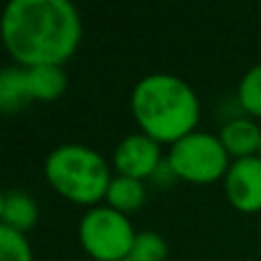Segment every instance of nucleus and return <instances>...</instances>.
I'll use <instances>...</instances> for the list:
<instances>
[{
    "instance_id": "17",
    "label": "nucleus",
    "mask_w": 261,
    "mask_h": 261,
    "mask_svg": "<svg viewBox=\"0 0 261 261\" xmlns=\"http://www.w3.org/2000/svg\"><path fill=\"white\" fill-rule=\"evenodd\" d=\"M259 156H261V151H259Z\"/></svg>"
},
{
    "instance_id": "15",
    "label": "nucleus",
    "mask_w": 261,
    "mask_h": 261,
    "mask_svg": "<svg viewBox=\"0 0 261 261\" xmlns=\"http://www.w3.org/2000/svg\"><path fill=\"white\" fill-rule=\"evenodd\" d=\"M0 261H32V250L21 231L0 227Z\"/></svg>"
},
{
    "instance_id": "1",
    "label": "nucleus",
    "mask_w": 261,
    "mask_h": 261,
    "mask_svg": "<svg viewBox=\"0 0 261 261\" xmlns=\"http://www.w3.org/2000/svg\"><path fill=\"white\" fill-rule=\"evenodd\" d=\"M5 48L18 67H62L83 39L81 14L67 0H12L0 21Z\"/></svg>"
},
{
    "instance_id": "14",
    "label": "nucleus",
    "mask_w": 261,
    "mask_h": 261,
    "mask_svg": "<svg viewBox=\"0 0 261 261\" xmlns=\"http://www.w3.org/2000/svg\"><path fill=\"white\" fill-rule=\"evenodd\" d=\"M167 257V245L165 239L156 231H142L135 239V245L130 250V257L133 261H165Z\"/></svg>"
},
{
    "instance_id": "2",
    "label": "nucleus",
    "mask_w": 261,
    "mask_h": 261,
    "mask_svg": "<svg viewBox=\"0 0 261 261\" xmlns=\"http://www.w3.org/2000/svg\"><path fill=\"white\" fill-rule=\"evenodd\" d=\"M130 110L144 135L158 144H174L195 133L199 124V99L195 90L172 73H149L130 94Z\"/></svg>"
},
{
    "instance_id": "4",
    "label": "nucleus",
    "mask_w": 261,
    "mask_h": 261,
    "mask_svg": "<svg viewBox=\"0 0 261 261\" xmlns=\"http://www.w3.org/2000/svg\"><path fill=\"white\" fill-rule=\"evenodd\" d=\"M165 161L176 179L188 184H213L220 176H227L231 165L220 138L202 130H195L172 144Z\"/></svg>"
},
{
    "instance_id": "6",
    "label": "nucleus",
    "mask_w": 261,
    "mask_h": 261,
    "mask_svg": "<svg viewBox=\"0 0 261 261\" xmlns=\"http://www.w3.org/2000/svg\"><path fill=\"white\" fill-rule=\"evenodd\" d=\"M113 163L122 176H130L138 181L151 179L158 167L163 165L161 144L144 133H133L117 144Z\"/></svg>"
},
{
    "instance_id": "16",
    "label": "nucleus",
    "mask_w": 261,
    "mask_h": 261,
    "mask_svg": "<svg viewBox=\"0 0 261 261\" xmlns=\"http://www.w3.org/2000/svg\"><path fill=\"white\" fill-rule=\"evenodd\" d=\"M124 261H133V259H124Z\"/></svg>"
},
{
    "instance_id": "7",
    "label": "nucleus",
    "mask_w": 261,
    "mask_h": 261,
    "mask_svg": "<svg viewBox=\"0 0 261 261\" xmlns=\"http://www.w3.org/2000/svg\"><path fill=\"white\" fill-rule=\"evenodd\" d=\"M229 204L241 213L261 211V156L241 158L229 165L225 176Z\"/></svg>"
},
{
    "instance_id": "12",
    "label": "nucleus",
    "mask_w": 261,
    "mask_h": 261,
    "mask_svg": "<svg viewBox=\"0 0 261 261\" xmlns=\"http://www.w3.org/2000/svg\"><path fill=\"white\" fill-rule=\"evenodd\" d=\"M32 101L23 67H7L0 73V110L12 115L23 110Z\"/></svg>"
},
{
    "instance_id": "9",
    "label": "nucleus",
    "mask_w": 261,
    "mask_h": 261,
    "mask_svg": "<svg viewBox=\"0 0 261 261\" xmlns=\"http://www.w3.org/2000/svg\"><path fill=\"white\" fill-rule=\"evenodd\" d=\"M37 218H39L37 204L28 193L18 188H9L0 195V220H3L0 227L25 234L28 229L37 225Z\"/></svg>"
},
{
    "instance_id": "11",
    "label": "nucleus",
    "mask_w": 261,
    "mask_h": 261,
    "mask_svg": "<svg viewBox=\"0 0 261 261\" xmlns=\"http://www.w3.org/2000/svg\"><path fill=\"white\" fill-rule=\"evenodd\" d=\"M144 199H147V188H144V181L130 179V176H113L108 186V193H106V206L115 208L119 213H133L138 208H142Z\"/></svg>"
},
{
    "instance_id": "10",
    "label": "nucleus",
    "mask_w": 261,
    "mask_h": 261,
    "mask_svg": "<svg viewBox=\"0 0 261 261\" xmlns=\"http://www.w3.org/2000/svg\"><path fill=\"white\" fill-rule=\"evenodd\" d=\"M25 69V67H23ZM25 81L32 101H55L67 92V73L62 67H32L25 69Z\"/></svg>"
},
{
    "instance_id": "8",
    "label": "nucleus",
    "mask_w": 261,
    "mask_h": 261,
    "mask_svg": "<svg viewBox=\"0 0 261 261\" xmlns=\"http://www.w3.org/2000/svg\"><path fill=\"white\" fill-rule=\"evenodd\" d=\"M218 138L229 158L234 156L236 161L259 156L261 151V128L254 124V119H231L222 126Z\"/></svg>"
},
{
    "instance_id": "13",
    "label": "nucleus",
    "mask_w": 261,
    "mask_h": 261,
    "mask_svg": "<svg viewBox=\"0 0 261 261\" xmlns=\"http://www.w3.org/2000/svg\"><path fill=\"white\" fill-rule=\"evenodd\" d=\"M239 103L252 119H261V64L252 67L241 78Z\"/></svg>"
},
{
    "instance_id": "3",
    "label": "nucleus",
    "mask_w": 261,
    "mask_h": 261,
    "mask_svg": "<svg viewBox=\"0 0 261 261\" xmlns=\"http://www.w3.org/2000/svg\"><path fill=\"white\" fill-rule=\"evenodd\" d=\"M44 174L48 186L69 202L94 208L106 199L113 181L110 167L99 151L85 144H60L46 156Z\"/></svg>"
},
{
    "instance_id": "5",
    "label": "nucleus",
    "mask_w": 261,
    "mask_h": 261,
    "mask_svg": "<svg viewBox=\"0 0 261 261\" xmlns=\"http://www.w3.org/2000/svg\"><path fill=\"white\" fill-rule=\"evenodd\" d=\"M81 245L94 261H124L135 245L133 225L124 213L110 206H94L83 216L78 227Z\"/></svg>"
}]
</instances>
